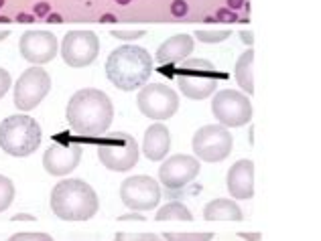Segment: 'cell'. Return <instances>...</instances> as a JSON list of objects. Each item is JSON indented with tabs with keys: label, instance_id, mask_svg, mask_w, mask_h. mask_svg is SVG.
Wrapping results in <instances>:
<instances>
[{
	"label": "cell",
	"instance_id": "obj_1",
	"mask_svg": "<svg viewBox=\"0 0 321 241\" xmlns=\"http://www.w3.org/2000/svg\"><path fill=\"white\" fill-rule=\"evenodd\" d=\"M65 118L69 128L79 136H100L114 120V105L102 90L85 87L71 96Z\"/></svg>",
	"mask_w": 321,
	"mask_h": 241
},
{
	"label": "cell",
	"instance_id": "obj_2",
	"mask_svg": "<svg viewBox=\"0 0 321 241\" xmlns=\"http://www.w3.org/2000/svg\"><path fill=\"white\" fill-rule=\"evenodd\" d=\"M153 73V57L140 45H122L106 59V75L120 92L140 90Z\"/></svg>",
	"mask_w": 321,
	"mask_h": 241
},
{
	"label": "cell",
	"instance_id": "obj_3",
	"mask_svg": "<svg viewBox=\"0 0 321 241\" xmlns=\"http://www.w3.org/2000/svg\"><path fill=\"white\" fill-rule=\"evenodd\" d=\"M49 205L63 221H88L100 209L96 191L81 179H65L57 183L51 191Z\"/></svg>",
	"mask_w": 321,
	"mask_h": 241
},
{
	"label": "cell",
	"instance_id": "obj_4",
	"mask_svg": "<svg viewBox=\"0 0 321 241\" xmlns=\"http://www.w3.org/2000/svg\"><path fill=\"white\" fill-rule=\"evenodd\" d=\"M43 132L35 118L27 114L8 116L0 122V148L8 156L25 158L41 146Z\"/></svg>",
	"mask_w": 321,
	"mask_h": 241
},
{
	"label": "cell",
	"instance_id": "obj_5",
	"mask_svg": "<svg viewBox=\"0 0 321 241\" xmlns=\"http://www.w3.org/2000/svg\"><path fill=\"white\" fill-rule=\"evenodd\" d=\"M179 75H177V85L185 97L189 99H205L213 96L218 90L222 75L216 73L213 63L207 59H197V57H187L185 61L179 63Z\"/></svg>",
	"mask_w": 321,
	"mask_h": 241
},
{
	"label": "cell",
	"instance_id": "obj_6",
	"mask_svg": "<svg viewBox=\"0 0 321 241\" xmlns=\"http://www.w3.org/2000/svg\"><path fill=\"white\" fill-rule=\"evenodd\" d=\"M140 148L136 140L126 132H112L98 144V158L100 162L112 172L132 170L138 162Z\"/></svg>",
	"mask_w": 321,
	"mask_h": 241
},
{
	"label": "cell",
	"instance_id": "obj_7",
	"mask_svg": "<svg viewBox=\"0 0 321 241\" xmlns=\"http://www.w3.org/2000/svg\"><path fill=\"white\" fill-rule=\"evenodd\" d=\"M140 114L153 122H165L173 118L179 109V96L165 83H146L136 96Z\"/></svg>",
	"mask_w": 321,
	"mask_h": 241
},
{
	"label": "cell",
	"instance_id": "obj_8",
	"mask_svg": "<svg viewBox=\"0 0 321 241\" xmlns=\"http://www.w3.org/2000/svg\"><path fill=\"white\" fill-rule=\"evenodd\" d=\"M191 148H193V154L197 160L222 162L230 156V152L234 148V138L228 128L220 124H207V126H201L193 134Z\"/></svg>",
	"mask_w": 321,
	"mask_h": 241
},
{
	"label": "cell",
	"instance_id": "obj_9",
	"mask_svg": "<svg viewBox=\"0 0 321 241\" xmlns=\"http://www.w3.org/2000/svg\"><path fill=\"white\" fill-rule=\"evenodd\" d=\"M12 92L14 105L20 112H31L51 92V75L39 65H33V67L20 73Z\"/></svg>",
	"mask_w": 321,
	"mask_h": 241
},
{
	"label": "cell",
	"instance_id": "obj_10",
	"mask_svg": "<svg viewBox=\"0 0 321 241\" xmlns=\"http://www.w3.org/2000/svg\"><path fill=\"white\" fill-rule=\"evenodd\" d=\"M211 114L224 128H242L252 120L250 97L236 90H220L213 96Z\"/></svg>",
	"mask_w": 321,
	"mask_h": 241
},
{
	"label": "cell",
	"instance_id": "obj_11",
	"mask_svg": "<svg viewBox=\"0 0 321 241\" xmlns=\"http://www.w3.org/2000/svg\"><path fill=\"white\" fill-rule=\"evenodd\" d=\"M120 199L130 211H153L161 203V187L153 177H146V174L128 177L120 185Z\"/></svg>",
	"mask_w": 321,
	"mask_h": 241
},
{
	"label": "cell",
	"instance_id": "obj_12",
	"mask_svg": "<svg viewBox=\"0 0 321 241\" xmlns=\"http://www.w3.org/2000/svg\"><path fill=\"white\" fill-rule=\"evenodd\" d=\"M100 55V39L94 31H69L61 41V59L69 67H88Z\"/></svg>",
	"mask_w": 321,
	"mask_h": 241
},
{
	"label": "cell",
	"instance_id": "obj_13",
	"mask_svg": "<svg viewBox=\"0 0 321 241\" xmlns=\"http://www.w3.org/2000/svg\"><path fill=\"white\" fill-rule=\"evenodd\" d=\"M199 160L195 156H189V154H173L165 158V162L159 168V181L171 189V191H177L183 189L185 185H189L193 179H197L199 174Z\"/></svg>",
	"mask_w": 321,
	"mask_h": 241
},
{
	"label": "cell",
	"instance_id": "obj_14",
	"mask_svg": "<svg viewBox=\"0 0 321 241\" xmlns=\"http://www.w3.org/2000/svg\"><path fill=\"white\" fill-rule=\"evenodd\" d=\"M23 59L33 65H45L57 57V37L51 31H27L18 41Z\"/></svg>",
	"mask_w": 321,
	"mask_h": 241
},
{
	"label": "cell",
	"instance_id": "obj_15",
	"mask_svg": "<svg viewBox=\"0 0 321 241\" xmlns=\"http://www.w3.org/2000/svg\"><path fill=\"white\" fill-rule=\"evenodd\" d=\"M81 160V146L75 142H57L51 144L43 154V168L51 177H65L73 172Z\"/></svg>",
	"mask_w": 321,
	"mask_h": 241
},
{
	"label": "cell",
	"instance_id": "obj_16",
	"mask_svg": "<svg viewBox=\"0 0 321 241\" xmlns=\"http://www.w3.org/2000/svg\"><path fill=\"white\" fill-rule=\"evenodd\" d=\"M226 189L236 201H246L254 196V162L242 158L234 162L226 174Z\"/></svg>",
	"mask_w": 321,
	"mask_h": 241
},
{
	"label": "cell",
	"instance_id": "obj_17",
	"mask_svg": "<svg viewBox=\"0 0 321 241\" xmlns=\"http://www.w3.org/2000/svg\"><path fill=\"white\" fill-rule=\"evenodd\" d=\"M169 148H171L169 128L163 122H155L153 126H148L142 138V154L148 160L159 162L165 160V156L169 154Z\"/></svg>",
	"mask_w": 321,
	"mask_h": 241
},
{
	"label": "cell",
	"instance_id": "obj_18",
	"mask_svg": "<svg viewBox=\"0 0 321 241\" xmlns=\"http://www.w3.org/2000/svg\"><path fill=\"white\" fill-rule=\"evenodd\" d=\"M195 41L191 35H173L171 39H167L163 45L157 49L155 61L159 65H173V63H181L185 61L191 53H193Z\"/></svg>",
	"mask_w": 321,
	"mask_h": 241
},
{
	"label": "cell",
	"instance_id": "obj_19",
	"mask_svg": "<svg viewBox=\"0 0 321 241\" xmlns=\"http://www.w3.org/2000/svg\"><path fill=\"white\" fill-rule=\"evenodd\" d=\"M203 219L207 221H242L244 213L230 199H213L203 207Z\"/></svg>",
	"mask_w": 321,
	"mask_h": 241
},
{
	"label": "cell",
	"instance_id": "obj_20",
	"mask_svg": "<svg viewBox=\"0 0 321 241\" xmlns=\"http://www.w3.org/2000/svg\"><path fill=\"white\" fill-rule=\"evenodd\" d=\"M252 65H254V51L248 49L246 53H242L236 61V81L242 90L246 92V96L254 94V79H252Z\"/></svg>",
	"mask_w": 321,
	"mask_h": 241
},
{
	"label": "cell",
	"instance_id": "obj_21",
	"mask_svg": "<svg viewBox=\"0 0 321 241\" xmlns=\"http://www.w3.org/2000/svg\"><path fill=\"white\" fill-rule=\"evenodd\" d=\"M157 221H169V219H181V221H191L193 219V215H191V211L183 205V203H167L165 207H161L157 211Z\"/></svg>",
	"mask_w": 321,
	"mask_h": 241
},
{
	"label": "cell",
	"instance_id": "obj_22",
	"mask_svg": "<svg viewBox=\"0 0 321 241\" xmlns=\"http://www.w3.org/2000/svg\"><path fill=\"white\" fill-rule=\"evenodd\" d=\"M14 185L8 177H4V174H0V213L6 211L12 201H14Z\"/></svg>",
	"mask_w": 321,
	"mask_h": 241
},
{
	"label": "cell",
	"instance_id": "obj_23",
	"mask_svg": "<svg viewBox=\"0 0 321 241\" xmlns=\"http://www.w3.org/2000/svg\"><path fill=\"white\" fill-rule=\"evenodd\" d=\"M165 241H211L213 233L205 231V233H163Z\"/></svg>",
	"mask_w": 321,
	"mask_h": 241
},
{
	"label": "cell",
	"instance_id": "obj_24",
	"mask_svg": "<svg viewBox=\"0 0 321 241\" xmlns=\"http://www.w3.org/2000/svg\"><path fill=\"white\" fill-rule=\"evenodd\" d=\"M230 31H195V39L205 43V45H213V43H222L230 37Z\"/></svg>",
	"mask_w": 321,
	"mask_h": 241
},
{
	"label": "cell",
	"instance_id": "obj_25",
	"mask_svg": "<svg viewBox=\"0 0 321 241\" xmlns=\"http://www.w3.org/2000/svg\"><path fill=\"white\" fill-rule=\"evenodd\" d=\"M114 241H165L155 233H116Z\"/></svg>",
	"mask_w": 321,
	"mask_h": 241
},
{
	"label": "cell",
	"instance_id": "obj_26",
	"mask_svg": "<svg viewBox=\"0 0 321 241\" xmlns=\"http://www.w3.org/2000/svg\"><path fill=\"white\" fill-rule=\"evenodd\" d=\"M6 241H55L49 233H35V231H27V233H14L10 235Z\"/></svg>",
	"mask_w": 321,
	"mask_h": 241
},
{
	"label": "cell",
	"instance_id": "obj_27",
	"mask_svg": "<svg viewBox=\"0 0 321 241\" xmlns=\"http://www.w3.org/2000/svg\"><path fill=\"white\" fill-rule=\"evenodd\" d=\"M110 35L120 41H136V39L144 37V31H110Z\"/></svg>",
	"mask_w": 321,
	"mask_h": 241
},
{
	"label": "cell",
	"instance_id": "obj_28",
	"mask_svg": "<svg viewBox=\"0 0 321 241\" xmlns=\"http://www.w3.org/2000/svg\"><path fill=\"white\" fill-rule=\"evenodd\" d=\"M10 83H12L10 81V73L0 67V99H2L6 96V92L10 90Z\"/></svg>",
	"mask_w": 321,
	"mask_h": 241
},
{
	"label": "cell",
	"instance_id": "obj_29",
	"mask_svg": "<svg viewBox=\"0 0 321 241\" xmlns=\"http://www.w3.org/2000/svg\"><path fill=\"white\" fill-rule=\"evenodd\" d=\"M216 18L218 20H224V23H234V20H236L238 16H236V12L230 10V8H218Z\"/></svg>",
	"mask_w": 321,
	"mask_h": 241
},
{
	"label": "cell",
	"instance_id": "obj_30",
	"mask_svg": "<svg viewBox=\"0 0 321 241\" xmlns=\"http://www.w3.org/2000/svg\"><path fill=\"white\" fill-rule=\"evenodd\" d=\"M187 2L185 0H173V4H171V12H173L175 16H185L187 14Z\"/></svg>",
	"mask_w": 321,
	"mask_h": 241
},
{
	"label": "cell",
	"instance_id": "obj_31",
	"mask_svg": "<svg viewBox=\"0 0 321 241\" xmlns=\"http://www.w3.org/2000/svg\"><path fill=\"white\" fill-rule=\"evenodd\" d=\"M33 12H35V16H47L51 12V6H49V2H37Z\"/></svg>",
	"mask_w": 321,
	"mask_h": 241
},
{
	"label": "cell",
	"instance_id": "obj_32",
	"mask_svg": "<svg viewBox=\"0 0 321 241\" xmlns=\"http://www.w3.org/2000/svg\"><path fill=\"white\" fill-rule=\"evenodd\" d=\"M240 39H242V43H244V45H252V43H254V35L250 33V31H242L240 33Z\"/></svg>",
	"mask_w": 321,
	"mask_h": 241
},
{
	"label": "cell",
	"instance_id": "obj_33",
	"mask_svg": "<svg viewBox=\"0 0 321 241\" xmlns=\"http://www.w3.org/2000/svg\"><path fill=\"white\" fill-rule=\"evenodd\" d=\"M128 219H132V221H144V217H142L140 213H136V211H134V213H130V215H122V217H120V221H128Z\"/></svg>",
	"mask_w": 321,
	"mask_h": 241
},
{
	"label": "cell",
	"instance_id": "obj_34",
	"mask_svg": "<svg viewBox=\"0 0 321 241\" xmlns=\"http://www.w3.org/2000/svg\"><path fill=\"white\" fill-rule=\"evenodd\" d=\"M244 6V0H228V8L230 10H238Z\"/></svg>",
	"mask_w": 321,
	"mask_h": 241
},
{
	"label": "cell",
	"instance_id": "obj_35",
	"mask_svg": "<svg viewBox=\"0 0 321 241\" xmlns=\"http://www.w3.org/2000/svg\"><path fill=\"white\" fill-rule=\"evenodd\" d=\"M16 20H20V23H33L35 20V14H27V12H20L16 16Z\"/></svg>",
	"mask_w": 321,
	"mask_h": 241
},
{
	"label": "cell",
	"instance_id": "obj_36",
	"mask_svg": "<svg viewBox=\"0 0 321 241\" xmlns=\"http://www.w3.org/2000/svg\"><path fill=\"white\" fill-rule=\"evenodd\" d=\"M31 219H35V217H33V215H18V213H16V215L12 217V221H31Z\"/></svg>",
	"mask_w": 321,
	"mask_h": 241
},
{
	"label": "cell",
	"instance_id": "obj_37",
	"mask_svg": "<svg viewBox=\"0 0 321 241\" xmlns=\"http://www.w3.org/2000/svg\"><path fill=\"white\" fill-rule=\"evenodd\" d=\"M47 20H49V23H61L63 18H61L59 14H55V12H49V14H47Z\"/></svg>",
	"mask_w": 321,
	"mask_h": 241
},
{
	"label": "cell",
	"instance_id": "obj_38",
	"mask_svg": "<svg viewBox=\"0 0 321 241\" xmlns=\"http://www.w3.org/2000/svg\"><path fill=\"white\" fill-rule=\"evenodd\" d=\"M102 20H104V23H116V16L114 14H104Z\"/></svg>",
	"mask_w": 321,
	"mask_h": 241
},
{
	"label": "cell",
	"instance_id": "obj_39",
	"mask_svg": "<svg viewBox=\"0 0 321 241\" xmlns=\"http://www.w3.org/2000/svg\"><path fill=\"white\" fill-rule=\"evenodd\" d=\"M10 37V31H0V41H4Z\"/></svg>",
	"mask_w": 321,
	"mask_h": 241
},
{
	"label": "cell",
	"instance_id": "obj_40",
	"mask_svg": "<svg viewBox=\"0 0 321 241\" xmlns=\"http://www.w3.org/2000/svg\"><path fill=\"white\" fill-rule=\"evenodd\" d=\"M116 2H118V4H128L130 0H116Z\"/></svg>",
	"mask_w": 321,
	"mask_h": 241
},
{
	"label": "cell",
	"instance_id": "obj_41",
	"mask_svg": "<svg viewBox=\"0 0 321 241\" xmlns=\"http://www.w3.org/2000/svg\"><path fill=\"white\" fill-rule=\"evenodd\" d=\"M0 23H8V18L6 16H0Z\"/></svg>",
	"mask_w": 321,
	"mask_h": 241
},
{
	"label": "cell",
	"instance_id": "obj_42",
	"mask_svg": "<svg viewBox=\"0 0 321 241\" xmlns=\"http://www.w3.org/2000/svg\"><path fill=\"white\" fill-rule=\"evenodd\" d=\"M4 6V0H0V8H2Z\"/></svg>",
	"mask_w": 321,
	"mask_h": 241
}]
</instances>
